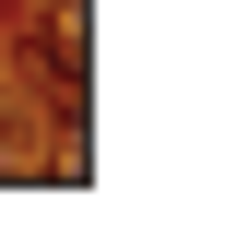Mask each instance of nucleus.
<instances>
[{"mask_svg": "<svg viewBox=\"0 0 249 249\" xmlns=\"http://www.w3.org/2000/svg\"><path fill=\"white\" fill-rule=\"evenodd\" d=\"M12 83H36L59 119H83V0H36L24 12V71Z\"/></svg>", "mask_w": 249, "mask_h": 249, "instance_id": "nucleus-1", "label": "nucleus"}, {"mask_svg": "<svg viewBox=\"0 0 249 249\" xmlns=\"http://www.w3.org/2000/svg\"><path fill=\"white\" fill-rule=\"evenodd\" d=\"M59 154H71L59 107L36 83H0V178H59Z\"/></svg>", "mask_w": 249, "mask_h": 249, "instance_id": "nucleus-2", "label": "nucleus"}]
</instances>
